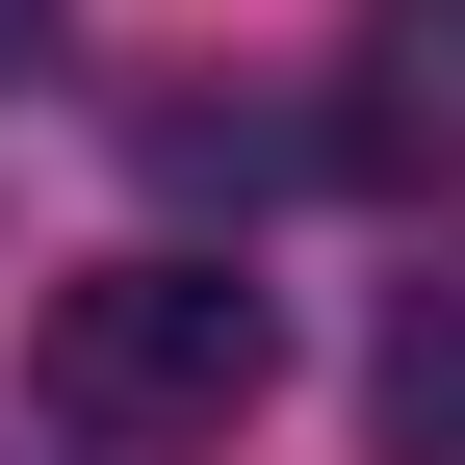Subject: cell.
I'll return each mask as SVG.
<instances>
[{
    "mask_svg": "<svg viewBox=\"0 0 465 465\" xmlns=\"http://www.w3.org/2000/svg\"><path fill=\"white\" fill-rule=\"evenodd\" d=\"M311 155H336L362 207H440V182H465V0H362V26H336Z\"/></svg>",
    "mask_w": 465,
    "mask_h": 465,
    "instance_id": "2",
    "label": "cell"
},
{
    "mask_svg": "<svg viewBox=\"0 0 465 465\" xmlns=\"http://www.w3.org/2000/svg\"><path fill=\"white\" fill-rule=\"evenodd\" d=\"M259 388H284V311H259V259H207V232L78 259L26 311V414L78 465H207V440H259Z\"/></svg>",
    "mask_w": 465,
    "mask_h": 465,
    "instance_id": "1",
    "label": "cell"
},
{
    "mask_svg": "<svg viewBox=\"0 0 465 465\" xmlns=\"http://www.w3.org/2000/svg\"><path fill=\"white\" fill-rule=\"evenodd\" d=\"M130 155H155L182 207H259V182H284L311 130H259V104H207V78H155V104H130Z\"/></svg>",
    "mask_w": 465,
    "mask_h": 465,
    "instance_id": "4",
    "label": "cell"
},
{
    "mask_svg": "<svg viewBox=\"0 0 465 465\" xmlns=\"http://www.w3.org/2000/svg\"><path fill=\"white\" fill-rule=\"evenodd\" d=\"M362 440H388V465H465V232L388 284V336H362Z\"/></svg>",
    "mask_w": 465,
    "mask_h": 465,
    "instance_id": "3",
    "label": "cell"
},
{
    "mask_svg": "<svg viewBox=\"0 0 465 465\" xmlns=\"http://www.w3.org/2000/svg\"><path fill=\"white\" fill-rule=\"evenodd\" d=\"M52 26H78V0H0V78H52Z\"/></svg>",
    "mask_w": 465,
    "mask_h": 465,
    "instance_id": "5",
    "label": "cell"
}]
</instances>
